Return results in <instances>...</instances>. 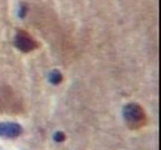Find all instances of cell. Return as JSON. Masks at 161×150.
Instances as JSON below:
<instances>
[{
    "mask_svg": "<svg viewBox=\"0 0 161 150\" xmlns=\"http://www.w3.org/2000/svg\"><path fill=\"white\" fill-rule=\"evenodd\" d=\"M53 138L55 141H57V142H62V141H64L65 138H66V136H65V134L62 132V131H58V132H56L54 134V136H53Z\"/></svg>",
    "mask_w": 161,
    "mask_h": 150,
    "instance_id": "cell-5",
    "label": "cell"
},
{
    "mask_svg": "<svg viewBox=\"0 0 161 150\" xmlns=\"http://www.w3.org/2000/svg\"><path fill=\"white\" fill-rule=\"evenodd\" d=\"M123 117L126 124L130 128H139L144 125L146 121L143 108L136 104H129L125 105L123 108Z\"/></svg>",
    "mask_w": 161,
    "mask_h": 150,
    "instance_id": "cell-1",
    "label": "cell"
},
{
    "mask_svg": "<svg viewBox=\"0 0 161 150\" xmlns=\"http://www.w3.org/2000/svg\"><path fill=\"white\" fill-rule=\"evenodd\" d=\"M50 81L55 85H57L62 81V75L58 71H54L50 76Z\"/></svg>",
    "mask_w": 161,
    "mask_h": 150,
    "instance_id": "cell-4",
    "label": "cell"
},
{
    "mask_svg": "<svg viewBox=\"0 0 161 150\" xmlns=\"http://www.w3.org/2000/svg\"><path fill=\"white\" fill-rule=\"evenodd\" d=\"M22 132V127L18 123H0V136L15 138Z\"/></svg>",
    "mask_w": 161,
    "mask_h": 150,
    "instance_id": "cell-2",
    "label": "cell"
},
{
    "mask_svg": "<svg viewBox=\"0 0 161 150\" xmlns=\"http://www.w3.org/2000/svg\"><path fill=\"white\" fill-rule=\"evenodd\" d=\"M15 44L20 50H22L24 52H28L30 50H32L35 47V44L31 40L27 35H23L22 33L17 35L16 40H15Z\"/></svg>",
    "mask_w": 161,
    "mask_h": 150,
    "instance_id": "cell-3",
    "label": "cell"
}]
</instances>
